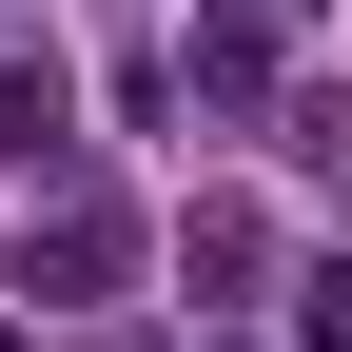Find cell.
<instances>
[{"instance_id": "obj_1", "label": "cell", "mask_w": 352, "mask_h": 352, "mask_svg": "<svg viewBox=\"0 0 352 352\" xmlns=\"http://www.w3.org/2000/svg\"><path fill=\"white\" fill-rule=\"evenodd\" d=\"M118 274H138V215H118V196H78V176H59V196L20 215V294H39V314H98Z\"/></svg>"}, {"instance_id": "obj_2", "label": "cell", "mask_w": 352, "mask_h": 352, "mask_svg": "<svg viewBox=\"0 0 352 352\" xmlns=\"http://www.w3.org/2000/svg\"><path fill=\"white\" fill-rule=\"evenodd\" d=\"M176 98L254 118V98H274V20H254V0H196V39H176Z\"/></svg>"}, {"instance_id": "obj_3", "label": "cell", "mask_w": 352, "mask_h": 352, "mask_svg": "<svg viewBox=\"0 0 352 352\" xmlns=\"http://www.w3.org/2000/svg\"><path fill=\"white\" fill-rule=\"evenodd\" d=\"M59 138H78V98H59V59H0V157H20V176H59Z\"/></svg>"}, {"instance_id": "obj_4", "label": "cell", "mask_w": 352, "mask_h": 352, "mask_svg": "<svg viewBox=\"0 0 352 352\" xmlns=\"http://www.w3.org/2000/svg\"><path fill=\"white\" fill-rule=\"evenodd\" d=\"M294 352H352V254H314V274H294Z\"/></svg>"}, {"instance_id": "obj_5", "label": "cell", "mask_w": 352, "mask_h": 352, "mask_svg": "<svg viewBox=\"0 0 352 352\" xmlns=\"http://www.w3.org/2000/svg\"><path fill=\"white\" fill-rule=\"evenodd\" d=\"M196 352H235V333H196Z\"/></svg>"}, {"instance_id": "obj_6", "label": "cell", "mask_w": 352, "mask_h": 352, "mask_svg": "<svg viewBox=\"0 0 352 352\" xmlns=\"http://www.w3.org/2000/svg\"><path fill=\"white\" fill-rule=\"evenodd\" d=\"M0 352H20V333H0Z\"/></svg>"}]
</instances>
